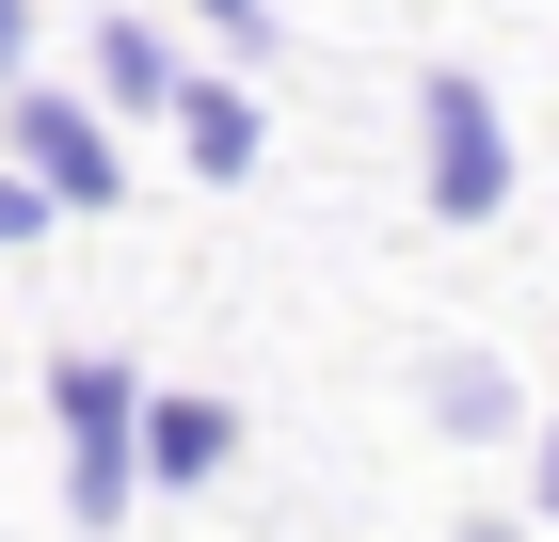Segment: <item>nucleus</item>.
<instances>
[{"label": "nucleus", "instance_id": "obj_1", "mask_svg": "<svg viewBox=\"0 0 559 542\" xmlns=\"http://www.w3.org/2000/svg\"><path fill=\"white\" fill-rule=\"evenodd\" d=\"M416 192H431V224L512 208V112H496V81H464V64L416 81Z\"/></svg>", "mask_w": 559, "mask_h": 542}, {"label": "nucleus", "instance_id": "obj_2", "mask_svg": "<svg viewBox=\"0 0 559 542\" xmlns=\"http://www.w3.org/2000/svg\"><path fill=\"white\" fill-rule=\"evenodd\" d=\"M0 160H16V192H33V208H129L112 128H96L64 81H16V96H0Z\"/></svg>", "mask_w": 559, "mask_h": 542}, {"label": "nucleus", "instance_id": "obj_3", "mask_svg": "<svg viewBox=\"0 0 559 542\" xmlns=\"http://www.w3.org/2000/svg\"><path fill=\"white\" fill-rule=\"evenodd\" d=\"M48 415H64V510H81V527H112V510L144 495V479H129V415H144V383L112 368V351H64V368H48Z\"/></svg>", "mask_w": 559, "mask_h": 542}, {"label": "nucleus", "instance_id": "obj_4", "mask_svg": "<svg viewBox=\"0 0 559 542\" xmlns=\"http://www.w3.org/2000/svg\"><path fill=\"white\" fill-rule=\"evenodd\" d=\"M224 447H240V415H224V399H144V415H129V479H176V495H192V479H224Z\"/></svg>", "mask_w": 559, "mask_h": 542}, {"label": "nucleus", "instance_id": "obj_5", "mask_svg": "<svg viewBox=\"0 0 559 542\" xmlns=\"http://www.w3.org/2000/svg\"><path fill=\"white\" fill-rule=\"evenodd\" d=\"M176 144H192V176H257V96L240 81H176Z\"/></svg>", "mask_w": 559, "mask_h": 542}, {"label": "nucleus", "instance_id": "obj_6", "mask_svg": "<svg viewBox=\"0 0 559 542\" xmlns=\"http://www.w3.org/2000/svg\"><path fill=\"white\" fill-rule=\"evenodd\" d=\"M96 81L129 96V112H176V81H192V64H176V48L144 33V16H96Z\"/></svg>", "mask_w": 559, "mask_h": 542}, {"label": "nucleus", "instance_id": "obj_7", "mask_svg": "<svg viewBox=\"0 0 559 542\" xmlns=\"http://www.w3.org/2000/svg\"><path fill=\"white\" fill-rule=\"evenodd\" d=\"M431 399H448V431H512V383H496V368H448Z\"/></svg>", "mask_w": 559, "mask_h": 542}, {"label": "nucleus", "instance_id": "obj_8", "mask_svg": "<svg viewBox=\"0 0 559 542\" xmlns=\"http://www.w3.org/2000/svg\"><path fill=\"white\" fill-rule=\"evenodd\" d=\"M192 16H209L224 48H272V0H192Z\"/></svg>", "mask_w": 559, "mask_h": 542}, {"label": "nucleus", "instance_id": "obj_9", "mask_svg": "<svg viewBox=\"0 0 559 542\" xmlns=\"http://www.w3.org/2000/svg\"><path fill=\"white\" fill-rule=\"evenodd\" d=\"M16 240H48V208L16 192V160H0V255H16Z\"/></svg>", "mask_w": 559, "mask_h": 542}, {"label": "nucleus", "instance_id": "obj_10", "mask_svg": "<svg viewBox=\"0 0 559 542\" xmlns=\"http://www.w3.org/2000/svg\"><path fill=\"white\" fill-rule=\"evenodd\" d=\"M16 64H33V0H0V81H16Z\"/></svg>", "mask_w": 559, "mask_h": 542}, {"label": "nucleus", "instance_id": "obj_11", "mask_svg": "<svg viewBox=\"0 0 559 542\" xmlns=\"http://www.w3.org/2000/svg\"><path fill=\"white\" fill-rule=\"evenodd\" d=\"M527 479H544V527H559V431H544V462H527Z\"/></svg>", "mask_w": 559, "mask_h": 542}]
</instances>
